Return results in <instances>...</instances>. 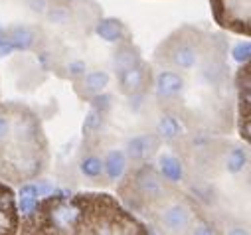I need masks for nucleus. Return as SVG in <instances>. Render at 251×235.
<instances>
[{"label": "nucleus", "instance_id": "1", "mask_svg": "<svg viewBox=\"0 0 251 235\" xmlns=\"http://www.w3.org/2000/svg\"><path fill=\"white\" fill-rule=\"evenodd\" d=\"M135 188L145 200H158L162 196V182L151 164L141 166L135 174Z\"/></svg>", "mask_w": 251, "mask_h": 235}, {"label": "nucleus", "instance_id": "2", "mask_svg": "<svg viewBox=\"0 0 251 235\" xmlns=\"http://www.w3.org/2000/svg\"><path fill=\"white\" fill-rule=\"evenodd\" d=\"M198 57H200L198 47L188 40L176 42L168 51V62L180 70H192L198 64Z\"/></svg>", "mask_w": 251, "mask_h": 235}, {"label": "nucleus", "instance_id": "3", "mask_svg": "<svg viewBox=\"0 0 251 235\" xmlns=\"http://www.w3.org/2000/svg\"><path fill=\"white\" fill-rule=\"evenodd\" d=\"M160 139L156 135H139L133 137L127 142V156L135 162H143L147 158H151L156 150H158Z\"/></svg>", "mask_w": 251, "mask_h": 235}, {"label": "nucleus", "instance_id": "4", "mask_svg": "<svg viewBox=\"0 0 251 235\" xmlns=\"http://www.w3.org/2000/svg\"><path fill=\"white\" fill-rule=\"evenodd\" d=\"M119 83H121V91L127 95H139L147 83V70L143 68V64L123 70L119 71Z\"/></svg>", "mask_w": 251, "mask_h": 235}, {"label": "nucleus", "instance_id": "5", "mask_svg": "<svg viewBox=\"0 0 251 235\" xmlns=\"http://www.w3.org/2000/svg\"><path fill=\"white\" fill-rule=\"evenodd\" d=\"M154 87H156V93L160 99H172L182 93L184 79L174 71H162V73H158Z\"/></svg>", "mask_w": 251, "mask_h": 235}, {"label": "nucleus", "instance_id": "6", "mask_svg": "<svg viewBox=\"0 0 251 235\" xmlns=\"http://www.w3.org/2000/svg\"><path fill=\"white\" fill-rule=\"evenodd\" d=\"M162 223L172 231H180L190 223V210H188L184 204H172L170 208L164 210Z\"/></svg>", "mask_w": 251, "mask_h": 235}, {"label": "nucleus", "instance_id": "7", "mask_svg": "<svg viewBox=\"0 0 251 235\" xmlns=\"http://www.w3.org/2000/svg\"><path fill=\"white\" fill-rule=\"evenodd\" d=\"M8 42L14 46V49H20V51H28L36 46L38 42V36L32 28L28 26H14L8 30Z\"/></svg>", "mask_w": 251, "mask_h": 235}, {"label": "nucleus", "instance_id": "8", "mask_svg": "<svg viewBox=\"0 0 251 235\" xmlns=\"http://www.w3.org/2000/svg\"><path fill=\"white\" fill-rule=\"evenodd\" d=\"M95 32L101 40L109 42V44H115V42H121L123 36H125V26L121 20L117 18H101L95 26Z\"/></svg>", "mask_w": 251, "mask_h": 235}, {"label": "nucleus", "instance_id": "9", "mask_svg": "<svg viewBox=\"0 0 251 235\" xmlns=\"http://www.w3.org/2000/svg\"><path fill=\"white\" fill-rule=\"evenodd\" d=\"M139 64H141V55H139V51H137L133 46H129V44L119 46V47L115 49V53H113V66H115L117 71L135 68V66H139Z\"/></svg>", "mask_w": 251, "mask_h": 235}, {"label": "nucleus", "instance_id": "10", "mask_svg": "<svg viewBox=\"0 0 251 235\" xmlns=\"http://www.w3.org/2000/svg\"><path fill=\"white\" fill-rule=\"evenodd\" d=\"M125 168H127V156H125L121 150H111L103 162V170L109 176V180H119L125 174Z\"/></svg>", "mask_w": 251, "mask_h": 235}, {"label": "nucleus", "instance_id": "11", "mask_svg": "<svg viewBox=\"0 0 251 235\" xmlns=\"http://www.w3.org/2000/svg\"><path fill=\"white\" fill-rule=\"evenodd\" d=\"M160 174L164 176V178L168 180V182H180L182 180V176H184V168H182V162L176 158V156H172V154H164V156H160Z\"/></svg>", "mask_w": 251, "mask_h": 235}, {"label": "nucleus", "instance_id": "12", "mask_svg": "<svg viewBox=\"0 0 251 235\" xmlns=\"http://www.w3.org/2000/svg\"><path fill=\"white\" fill-rule=\"evenodd\" d=\"M156 133L164 141H174V139L180 137L182 127H180V123H178V119L174 115H162L158 119V123H156Z\"/></svg>", "mask_w": 251, "mask_h": 235}, {"label": "nucleus", "instance_id": "13", "mask_svg": "<svg viewBox=\"0 0 251 235\" xmlns=\"http://www.w3.org/2000/svg\"><path fill=\"white\" fill-rule=\"evenodd\" d=\"M109 79H111V77H109L107 71H91V73H87L85 79H83V89H85V93H89V95L103 93L105 87L109 85Z\"/></svg>", "mask_w": 251, "mask_h": 235}, {"label": "nucleus", "instance_id": "14", "mask_svg": "<svg viewBox=\"0 0 251 235\" xmlns=\"http://www.w3.org/2000/svg\"><path fill=\"white\" fill-rule=\"evenodd\" d=\"M46 16L51 24H57V26H68L72 22V6L68 4H51L48 6L46 10Z\"/></svg>", "mask_w": 251, "mask_h": 235}, {"label": "nucleus", "instance_id": "15", "mask_svg": "<svg viewBox=\"0 0 251 235\" xmlns=\"http://www.w3.org/2000/svg\"><path fill=\"white\" fill-rule=\"evenodd\" d=\"M38 208V192H36V186L28 184L20 190V212L22 215H32Z\"/></svg>", "mask_w": 251, "mask_h": 235}, {"label": "nucleus", "instance_id": "16", "mask_svg": "<svg viewBox=\"0 0 251 235\" xmlns=\"http://www.w3.org/2000/svg\"><path fill=\"white\" fill-rule=\"evenodd\" d=\"M245 164H247V154H245V150L233 148V150L227 152V156H226V168H227V172L237 174V172H241V170L245 168Z\"/></svg>", "mask_w": 251, "mask_h": 235}, {"label": "nucleus", "instance_id": "17", "mask_svg": "<svg viewBox=\"0 0 251 235\" xmlns=\"http://www.w3.org/2000/svg\"><path fill=\"white\" fill-rule=\"evenodd\" d=\"M79 170L83 176H87V178H97V176H101V172H103V162L97 156H85L79 164Z\"/></svg>", "mask_w": 251, "mask_h": 235}, {"label": "nucleus", "instance_id": "18", "mask_svg": "<svg viewBox=\"0 0 251 235\" xmlns=\"http://www.w3.org/2000/svg\"><path fill=\"white\" fill-rule=\"evenodd\" d=\"M101 125H103V113L91 107V111L85 115V121H83V135L89 137V135L97 133L101 129Z\"/></svg>", "mask_w": 251, "mask_h": 235}, {"label": "nucleus", "instance_id": "19", "mask_svg": "<svg viewBox=\"0 0 251 235\" xmlns=\"http://www.w3.org/2000/svg\"><path fill=\"white\" fill-rule=\"evenodd\" d=\"M233 60L239 62V64H247L249 62V55H251V44L249 42H239L235 47H233Z\"/></svg>", "mask_w": 251, "mask_h": 235}, {"label": "nucleus", "instance_id": "20", "mask_svg": "<svg viewBox=\"0 0 251 235\" xmlns=\"http://www.w3.org/2000/svg\"><path fill=\"white\" fill-rule=\"evenodd\" d=\"M91 103H93V109L105 113L111 107V97L109 95H103V93H97V95H93V101Z\"/></svg>", "mask_w": 251, "mask_h": 235}, {"label": "nucleus", "instance_id": "21", "mask_svg": "<svg viewBox=\"0 0 251 235\" xmlns=\"http://www.w3.org/2000/svg\"><path fill=\"white\" fill-rule=\"evenodd\" d=\"M85 70H87V68H85V62H81V60L70 64V75H72V77H81V75H85Z\"/></svg>", "mask_w": 251, "mask_h": 235}, {"label": "nucleus", "instance_id": "22", "mask_svg": "<svg viewBox=\"0 0 251 235\" xmlns=\"http://www.w3.org/2000/svg\"><path fill=\"white\" fill-rule=\"evenodd\" d=\"M28 6L32 12H38V14H44L48 10V0H28Z\"/></svg>", "mask_w": 251, "mask_h": 235}, {"label": "nucleus", "instance_id": "23", "mask_svg": "<svg viewBox=\"0 0 251 235\" xmlns=\"http://www.w3.org/2000/svg\"><path fill=\"white\" fill-rule=\"evenodd\" d=\"M14 51V46L8 42V38H0V57H6V55H10Z\"/></svg>", "mask_w": 251, "mask_h": 235}, {"label": "nucleus", "instance_id": "24", "mask_svg": "<svg viewBox=\"0 0 251 235\" xmlns=\"http://www.w3.org/2000/svg\"><path fill=\"white\" fill-rule=\"evenodd\" d=\"M8 133H10V121L4 115H0V141H4Z\"/></svg>", "mask_w": 251, "mask_h": 235}, {"label": "nucleus", "instance_id": "25", "mask_svg": "<svg viewBox=\"0 0 251 235\" xmlns=\"http://www.w3.org/2000/svg\"><path fill=\"white\" fill-rule=\"evenodd\" d=\"M2 36H4V30H2V28H0V38H2Z\"/></svg>", "mask_w": 251, "mask_h": 235}]
</instances>
